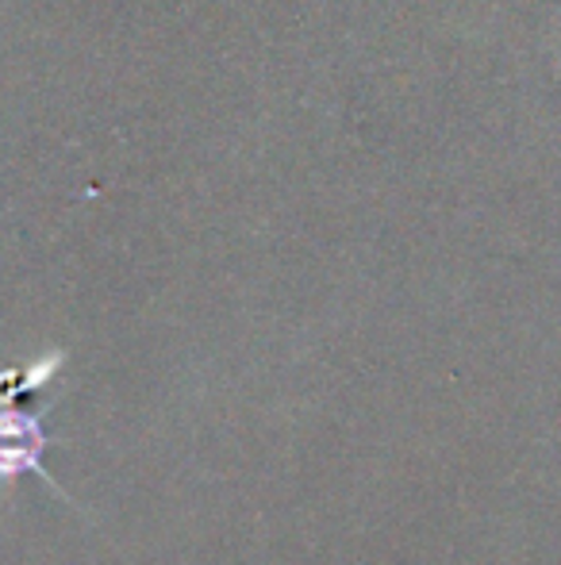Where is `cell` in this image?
I'll list each match as a JSON object with an SVG mask.
<instances>
[{"label":"cell","instance_id":"cell-1","mask_svg":"<svg viewBox=\"0 0 561 565\" xmlns=\"http://www.w3.org/2000/svg\"><path fill=\"white\" fill-rule=\"evenodd\" d=\"M51 447L43 431V419L35 412L20 408V396L0 401V481L15 484L23 473H39L46 484H54L43 469V450ZM58 489V484H54Z\"/></svg>","mask_w":561,"mask_h":565}]
</instances>
